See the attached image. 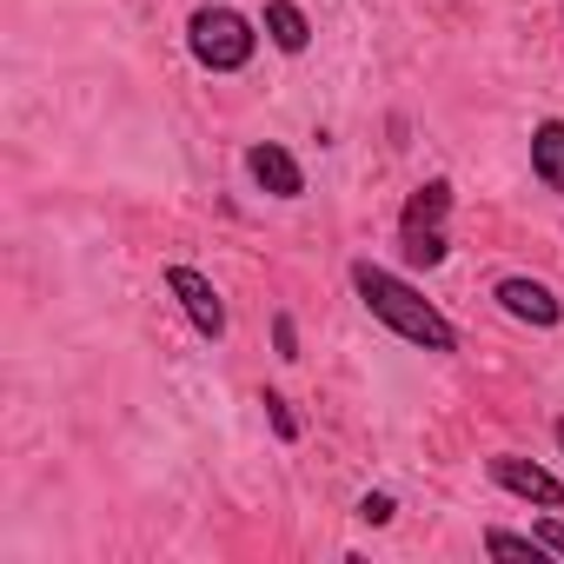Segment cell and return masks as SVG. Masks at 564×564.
<instances>
[{"label":"cell","instance_id":"obj_1","mask_svg":"<svg viewBox=\"0 0 564 564\" xmlns=\"http://www.w3.org/2000/svg\"><path fill=\"white\" fill-rule=\"evenodd\" d=\"M352 286H359V300H366V313L379 319V326H392L405 346H425V352H458V333H452V319L419 293V286H405L399 272H386V265H372V259H359L352 265Z\"/></svg>","mask_w":564,"mask_h":564},{"label":"cell","instance_id":"obj_15","mask_svg":"<svg viewBox=\"0 0 564 564\" xmlns=\"http://www.w3.org/2000/svg\"><path fill=\"white\" fill-rule=\"evenodd\" d=\"M272 339H279V359H300V333H293V319H279Z\"/></svg>","mask_w":564,"mask_h":564},{"label":"cell","instance_id":"obj_4","mask_svg":"<svg viewBox=\"0 0 564 564\" xmlns=\"http://www.w3.org/2000/svg\"><path fill=\"white\" fill-rule=\"evenodd\" d=\"M498 306H505L511 319H524V326H538V333H551V326L564 319V306H557V293L544 286V279H524V272H511V279H498Z\"/></svg>","mask_w":564,"mask_h":564},{"label":"cell","instance_id":"obj_10","mask_svg":"<svg viewBox=\"0 0 564 564\" xmlns=\"http://www.w3.org/2000/svg\"><path fill=\"white\" fill-rule=\"evenodd\" d=\"M399 246H405V265H438L445 259V232L438 226H399Z\"/></svg>","mask_w":564,"mask_h":564},{"label":"cell","instance_id":"obj_7","mask_svg":"<svg viewBox=\"0 0 564 564\" xmlns=\"http://www.w3.org/2000/svg\"><path fill=\"white\" fill-rule=\"evenodd\" d=\"M531 173H538L551 193H564V120H544V127L531 133Z\"/></svg>","mask_w":564,"mask_h":564},{"label":"cell","instance_id":"obj_12","mask_svg":"<svg viewBox=\"0 0 564 564\" xmlns=\"http://www.w3.org/2000/svg\"><path fill=\"white\" fill-rule=\"evenodd\" d=\"M531 538H538V544H544V551H557V557H564V518H557V511H544V518H538V531H531Z\"/></svg>","mask_w":564,"mask_h":564},{"label":"cell","instance_id":"obj_6","mask_svg":"<svg viewBox=\"0 0 564 564\" xmlns=\"http://www.w3.org/2000/svg\"><path fill=\"white\" fill-rule=\"evenodd\" d=\"M246 173L272 193V199H300L306 193V173H300V160L286 153V147H272V140H259V147H246Z\"/></svg>","mask_w":564,"mask_h":564},{"label":"cell","instance_id":"obj_11","mask_svg":"<svg viewBox=\"0 0 564 564\" xmlns=\"http://www.w3.org/2000/svg\"><path fill=\"white\" fill-rule=\"evenodd\" d=\"M485 551L491 557H531V564L544 557V544L538 538H518V531H485Z\"/></svg>","mask_w":564,"mask_h":564},{"label":"cell","instance_id":"obj_16","mask_svg":"<svg viewBox=\"0 0 564 564\" xmlns=\"http://www.w3.org/2000/svg\"><path fill=\"white\" fill-rule=\"evenodd\" d=\"M557 445H564V419H557Z\"/></svg>","mask_w":564,"mask_h":564},{"label":"cell","instance_id":"obj_3","mask_svg":"<svg viewBox=\"0 0 564 564\" xmlns=\"http://www.w3.org/2000/svg\"><path fill=\"white\" fill-rule=\"evenodd\" d=\"M166 293L186 306V319H193V333H199V339H226V300L213 293V279H206V272L173 265V272H166Z\"/></svg>","mask_w":564,"mask_h":564},{"label":"cell","instance_id":"obj_13","mask_svg":"<svg viewBox=\"0 0 564 564\" xmlns=\"http://www.w3.org/2000/svg\"><path fill=\"white\" fill-rule=\"evenodd\" d=\"M265 412H272V425H279V438H300V419L286 412V399H279V392H265Z\"/></svg>","mask_w":564,"mask_h":564},{"label":"cell","instance_id":"obj_8","mask_svg":"<svg viewBox=\"0 0 564 564\" xmlns=\"http://www.w3.org/2000/svg\"><path fill=\"white\" fill-rule=\"evenodd\" d=\"M265 34H272L279 54H306V41H313V28H306V14L293 0H265Z\"/></svg>","mask_w":564,"mask_h":564},{"label":"cell","instance_id":"obj_5","mask_svg":"<svg viewBox=\"0 0 564 564\" xmlns=\"http://www.w3.org/2000/svg\"><path fill=\"white\" fill-rule=\"evenodd\" d=\"M491 478H498L511 498H531V505H544V511H564V485H557L544 465L518 458V452H498V458H491Z\"/></svg>","mask_w":564,"mask_h":564},{"label":"cell","instance_id":"obj_14","mask_svg":"<svg viewBox=\"0 0 564 564\" xmlns=\"http://www.w3.org/2000/svg\"><path fill=\"white\" fill-rule=\"evenodd\" d=\"M359 518H366V524H386V518H392V498H386V491H366V498H359Z\"/></svg>","mask_w":564,"mask_h":564},{"label":"cell","instance_id":"obj_9","mask_svg":"<svg viewBox=\"0 0 564 564\" xmlns=\"http://www.w3.org/2000/svg\"><path fill=\"white\" fill-rule=\"evenodd\" d=\"M445 213H452V186L432 180V186H419V193L405 199V219H399V226H438Z\"/></svg>","mask_w":564,"mask_h":564},{"label":"cell","instance_id":"obj_2","mask_svg":"<svg viewBox=\"0 0 564 564\" xmlns=\"http://www.w3.org/2000/svg\"><path fill=\"white\" fill-rule=\"evenodd\" d=\"M186 47H193L199 67H213V74H239V67L252 61L259 34H252V21L232 14V8H199V14L186 21Z\"/></svg>","mask_w":564,"mask_h":564}]
</instances>
